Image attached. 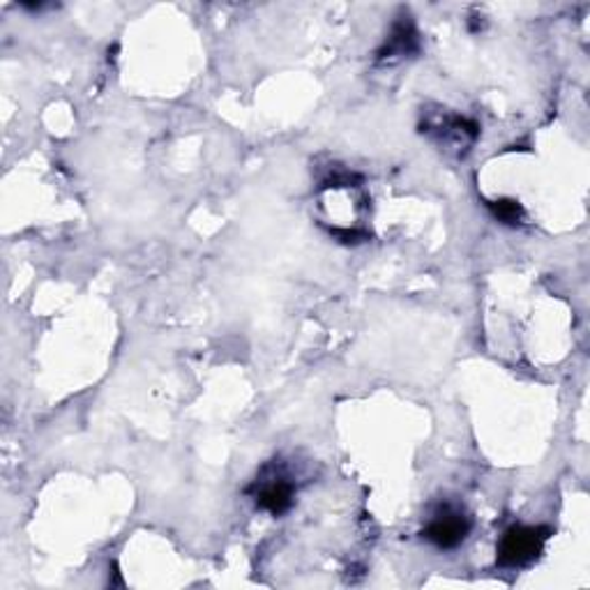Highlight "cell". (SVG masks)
Returning a JSON list of instances; mask_svg holds the SVG:
<instances>
[{
  "label": "cell",
  "instance_id": "cell-4",
  "mask_svg": "<svg viewBox=\"0 0 590 590\" xmlns=\"http://www.w3.org/2000/svg\"><path fill=\"white\" fill-rule=\"evenodd\" d=\"M418 49V33L413 29L411 21H399L394 23L392 35L386 42V49L379 53L381 59H392V56H407V53Z\"/></svg>",
  "mask_w": 590,
  "mask_h": 590
},
{
  "label": "cell",
  "instance_id": "cell-5",
  "mask_svg": "<svg viewBox=\"0 0 590 590\" xmlns=\"http://www.w3.org/2000/svg\"><path fill=\"white\" fill-rule=\"evenodd\" d=\"M492 212L496 214V218L505 224H519L524 220V208L519 201H513V199H501V201H494L489 203Z\"/></svg>",
  "mask_w": 590,
  "mask_h": 590
},
{
  "label": "cell",
  "instance_id": "cell-2",
  "mask_svg": "<svg viewBox=\"0 0 590 590\" xmlns=\"http://www.w3.org/2000/svg\"><path fill=\"white\" fill-rule=\"evenodd\" d=\"M471 526H473L471 517H466L460 507L443 505L434 515V519L424 526L422 538L445 551L457 549L468 538Z\"/></svg>",
  "mask_w": 590,
  "mask_h": 590
},
{
  "label": "cell",
  "instance_id": "cell-1",
  "mask_svg": "<svg viewBox=\"0 0 590 590\" xmlns=\"http://www.w3.org/2000/svg\"><path fill=\"white\" fill-rule=\"evenodd\" d=\"M549 528L545 526H513L503 533L498 542L496 562L507 570H519L540 558L549 540Z\"/></svg>",
  "mask_w": 590,
  "mask_h": 590
},
{
  "label": "cell",
  "instance_id": "cell-3",
  "mask_svg": "<svg viewBox=\"0 0 590 590\" xmlns=\"http://www.w3.org/2000/svg\"><path fill=\"white\" fill-rule=\"evenodd\" d=\"M256 507L271 513L273 517H282L288 513L293 498H295V485L284 471H273V466H267L261 477H256L254 487L250 489Z\"/></svg>",
  "mask_w": 590,
  "mask_h": 590
}]
</instances>
